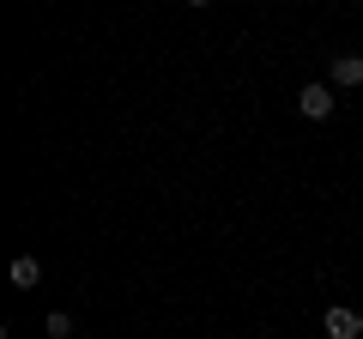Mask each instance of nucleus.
<instances>
[{
	"instance_id": "obj_1",
	"label": "nucleus",
	"mask_w": 363,
	"mask_h": 339,
	"mask_svg": "<svg viewBox=\"0 0 363 339\" xmlns=\"http://www.w3.org/2000/svg\"><path fill=\"white\" fill-rule=\"evenodd\" d=\"M327 339H363V315L345 309V303H333L327 309Z\"/></svg>"
},
{
	"instance_id": "obj_2",
	"label": "nucleus",
	"mask_w": 363,
	"mask_h": 339,
	"mask_svg": "<svg viewBox=\"0 0 363 339\" xmlns=\"http://www.w3.org/2000/svg\"><path fill=\"white\" fill-rule=\"evenodd\" d=\"M297 109H303L309 121H327V116H333V97H327V85H303V91H297Z\"/></svg>"
},
{
	"instance_id": "obj_3",
	"label": "nucleus",
	"mask_w": 363,
	"mask_h": 339,
	"mask_svg": "<svg viewBox=\"0 0 363 339\" xmlns=\"http://www.w3.org/2000/svg\"><path fill=\"white\" fill-rule=\"evenodd\" d=\"M13 285H18V291L43 285V261H37V255H18V261H13Z\"/></svg>"
},
{
	"instance_id": "obj_4",
	"label": "nucleus",
	"mask_w": 363,
	"mask_h": 339,
	"mask_svg": "<svg viewBox=\"0 0 363 339\" xmlns=\"http://www.w3.org/2000/svg\"><path fill=\"white\" fill-rule=\"evenodd\" d=\"M333 85H363V55H339L333 61Z\"/></svg>"
},
{
	"instance_id": "obj_5",
	"label": "nucleus",
	"mask_w": 363,
	"mask_h": 339,
	"mask_svg": "<svg viewBox=\"0 0 363 339\" xmlns=\"http://www.w3.org/2000/svg\"><path fill=\"white\" fill-rule=\"evenodd\" d=\"M67 333H73V315L55 309V315H49V339H67Z\"/></svg>"
}]
</instances>
